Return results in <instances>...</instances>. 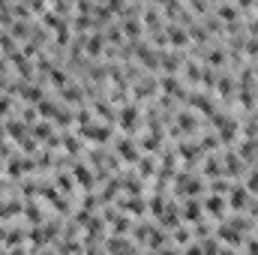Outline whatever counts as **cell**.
Here are the masks:
<instances>
[{
  "label": "cell",
  "mask_w": 258,
  "mask_h": 255,
  "mask_svg": "<svg viewBox=\"0 0 258 255\" xmlns=\"http://www.w3.org/2000/svg\"><path fill=\"white\" fill-rule=\"evenodd\" d=\"M102 249H105V252H132V249H141V246L132 243L129 234H111V237H105Z\"/></svg>",
  "instance_id": "9a60e30c"
},
{
  "label": "cell",
  "mask_w": 258,
  "mask_h": 255,
  "mask_svg": "<svg viewBox=\"0 0 258 255\" xmlns=\"http://www.w3.org/2000/svg\"><path fill=\"white\" fill-rule=\"evenodd\" d=\"M213 93H216L222 102H234V96H237V78H234V72H219Z\"/></svg>",
  "instance_id": "30bf717a"
},
{
  "label": "cell",
  "mask_w": 258,
  "mask_h": 255,
  "mask_svg": "<svg viewBox=\"0 0 258 255\" xmlns=\"http://www.w3.org/2000/svg\"><path fill=\"white\" fill-rule=\"evenodd\" d=\"M105 48H108V42H105V33H102V30H93V33L84 36V54H87L90 60L105 57Z\"/></svg>",
  "instance_id": "8fae6325"
},
{
  "label": "cell",
  "mask_w": 258,
  "mask_h": 255,
  "mask_svg": "<svg viewBox=\"0 0 258 255\" xmlns=\"http://www.w3.org/2000/svg\"><path fill=\"white\" fill-rule=\"evenodd\" d=\"M18 117H21V120H24L27 126H33V123L39 120V111H36V105H30V102H27V105L21 108V114H18Z\"/></svg>",
  "instance_id": "603a6c76"
},
{
  "label": "cell",
  "mask_w": 258,
  "mask_h": 255,
  "mask_svg": "<svg viewBox=\"0 0 258 255\" xmlns=\"http://www.w3.org/2000/svg\"><path fill=\"white\" fill-rule=\"evenodd\" d=\"M63 108H66V105L60 102V99H48V96H45V99H42V102L36 105L39 117H42V120H51V123H54V117H57V114H60Z\"/></svg>",
  "instance_id": "d6986e66"
},
{
  "label": "cell",
  "mask_w": 258,
  "mask_h": 255,
  "mask_svg": "<svg viewBox=\"0 0 258 255\" xmlns=\"http://www.w3.org/2000/svg\"><path fill=\"white\" fill-rule=\"evenodd\" d=\"M6 159H9V156H6V153H3V150H0V174H3V171H6Z\"/></svg>",
  "instance_id": "83f0119b"
},
{
  "label": "cell",
  "mask_w": 258,
  "mask_h": 255,
  "mask_svg": "<svg viewBox=\"0 0 258 255\" xmlns=\"http://www.w3.org/2000/svg\"><path fill=\"white\" fill-rule=\"evenodd\" d=\"M198 144H201L204 153H216V150H222V141H219L216 132H204V135H198Z\"/></svg>",
  "instance_id": "44dd1931"
},
{
  "label": "cell",
  "mask_w": 258,
  "mask_h": 255,
  "mask_svg": "<svg viewBox=\"0 0 258 255\" xmlns=\"http://www.w3.org/2000/svg\"><path fill=\"white\" fill-rule=\"evenodd\" d=\"M240 249H246V252H258V240L246 234V237H243V246H240Z\"/></svg>",
  "instance_id": "484cf974"
},
{
  "label": "cell",
  "mask_w": 258,
  "mask_h": 255,
  "mask_svg": "<svg viewBox=\"0 0 258 255\" xmlns=\"http://www.w3.org/2000/svg\"><path fill=\"white\" fill-rule=\"evenodd\" d=\"M228 207L231 210H243L246 213V207H249V198H252V192L246 189L243 183H231V189H228Z\"/></svg>",
  "instance_id": "7c38bea8"
},
{
  "label": "cell",
  "mask_w": 258,
  "mask_h": 255,
  "mask_svg": "<svg viewBox=\"0 0 258 255\" xmlns=\"http://www.w3.org/2000/svg\"><path fill=\"white\" fill-rule=\"evenodd\" d=\"M111 144H114V153L120 156V162H126V165H132V168H135V162L141 159L138 138H135V135H117Z\"/></svg>",
  "instance_id": "5b68a950"
},
{
  "label": "cell",
  "mask_w": 258,
  "mask_h": 255,
  "mask_svg": "<svg viewBox=\"0 0 258 255\" xmlns=\"http://www.w3.org/2000/svg\"><path fill=\"white\" fill-rule=\"evenodd\" d=\"M54 186H57V189L63 192V195H69V198H72L75 192H81V189H78V183H75V177H72V171H69V168H57V171H54Z\"/></svg>",
  "instance_id": "2e32d148"
},
{
  "label": "cell",
  "mask_w": 258,
  "mask_h": 255,
  "mask_svg": "<svg viewBox=\"0 0 258 255\" xmlns=\"http://www.w3.org/2000/svg\"><path fill=\"white\" fill-rule=\"evenodd\" d=\"M186 6L192 9L195 15L201 18V15H207V12H213V6H210V0H186Z\"/></svg>",
  "instance_id": "7402d4cb"
},
{
  "label": "cell",
  "mask_w": 258,
  "mask_h": 255,
  "mask_svg": "<svg viewBox=\"0 0 258 255\" xmlns=\"http://www.w3.org/2000/svg\"><path fill=\"white\" fill-rule=\"evenodd\" d=\"M204 216L210 219V222H219V219H225L228 216V198L225 195H219V192H204Z\"/></svg>",
  "instance_id": "8992f818"
},
{
  "label": "cell",
  "mask_w": 258,
  "mask_h": 255,
  "mask_svg": "<svg viewBox=\"0 0 258 255\" xmlns=\"http://www.w3.org/2000/svg\"><path fill=\"white\" fill-rule=\"evenodd\" d=\"M159 93H165V96H174V99L183 105V102H186V96H189V84H186L180 75L162 72V75H159Z\"/></svg>",
  "instance_id": "277c9868"
},
{
  "label": "cell",
  "mask_w": 258,
  "mask_h": 255,
  "mask_svg": "<svg viewBox=\"0 0 258 255\" xmlns=\"http://www.w3.org/2000/svg\"><path fill=\"white\" fill-rule=\"evenodd\" d=\"M3 126H6V138H9L15 147H18V144L30 135V126H27L21 117H6V120H3Z\"/></svg>",
  "instance_id": "4fadbf2b"
},
{
  "label": "cell",
  "mask_w": 258,
  "mask_h": 255,
  "mask_svg": "<svg viewBox=\"0 0 258 255\" xmlns=\"http://www.w3.org/2000/svg\"><path fill=\"white\" fill-rule=\"evenodd\" d=\"M78 135L90 144H111L114 141V126L111 123H102V120H90L84 126H78Z\"/></svg>",
  "instance_id": "3957f363"
},
{
  "label": "cell",
  "mask_w": 258,
  "mask_h": 255,
  "mask_svg": "<svg viewBox=\"0 0 258 255\" xmlns=\"http://www.w3.org/2000/svg\"><path fill=\"white\" fill-rule=\"evenodd\" d=\"M252 72H255V78H258V57L252 60Z\"/></svg>",
  "instance_id": "f1b7e54d"
},
{
  "label": "cell",
  "mask_w": 258,
  "mask_h": 255,
  "mask_svg": "<svg viewBox=\"0 0 258 255\" xmlns=\"http://www.w3.org/2000/svg\"><path fill=\"white\" fill-rule=\"evenodd\" d=\"M6 3H9V0H0V6H6Z\"/></svg>",
  "instance_id": "f546056e"
},
{
  "label": "cell",
  "mask_w": 258,
  "mask_h": 255,
  "mask_svg": "<svg viewBox=\"0 0 258 255\" xmlns=\"http://www.w3.org/2000/svg\"><path fill=\"white\" fill-rule=\"evenodd\" d=\"M30 135H33V138H36V141L45 147V144H48V141L57 135V129H54V123H51V120H42V117H39V120L30 126Z\"/></svg>",
  "instance_id": "e0dca14e"
},
{
  "label": "cell",
  "mask_w": 258,
  "mask_h": 255,
  "mask_svg": "<svg viewBox=\"0 0 258 255\" xmlns=\"http://www.w3.org/2000/svg\"><path fill=\"white\" fill-rule=\"evenodd\" d=\"M234 3H237V9H240V12H255L258 0H234Z\"/></svg>",
  "instance_id": "d4e9b609"
},
{
  "label": "cell",
  "mask_w": 258,
  "mask_h": 255,
  "mask_svg": "<svg viewBox=\"0 0 258 255\" xmlns=\"http://www.w3.org/2000/svg\"><path fill=\"white\" fill-rule=\"evenodd\" d=\"M213 15H216L222 24H231V21H240V15H243V12L237 9V3H225V0H222V3H216V6H213Z\"/></svg>",
  "instance_id": "ac0fdd59"
},
{
  "label": "cell",
  "mask_w": 258,
  "mask_h": 255,
  "mask_svg": "<svg viewBox=\"0 0 258 255\" xmlns=\"http://www.w3.org/2000/svg\"><path fill=\"white\" fill-rule=\"evenodd\" d=\"M21 216H24L30 225H39V222H45V213L39 210V204H36L33 198H24V210H21Z\"/></svg>",
  "instance_id": "ffe728a7"
},
{
  "label": "cell",
  "mask_w": 258,
  "mask_h": 255,
  "mask_svg": "<svg viewBox=\"0 0 258 255\" xmlns=\"http://www.w3.org/2000/svg\"><path fill=\"white\" fill-rule=\"evenodd\" d=\"M132 90H129V96L135 99V102H141V105H147V102H153L156 96H159V75H153V72H144L135 84H129Z\"/></svg>",
  "instance_id": "7a4b0ae2"
},
{
  "label": "cell",
  "mask_w": 258,
  "mask_h": 255,
  "mask_svg": "<svg viewBox=\"0 0 258 255\" xmlns=\"http://www.w3.org/2000/svg\"><path fill=\"white\" fill-rule=\"evenodd\" d=\"M105 3H108V6L114 9V15H117V12H123V9H126V3H129V0H105Z\"/></svg>",
  "instance_id": "4316f807"
},
{
  "label": "cell",
  "mask_w": 258,
  "mask_h": 255,
  "mask_svg": "<svg viewBox=\"0 0 258 255\" xmlns=\"http://www.w3.org/2000/svg\"><path fill=\"white\" fill-rule=\"evenodd\" d=\"M114 204H117V210L129 213L132 219H144V216H147V201H144L141 195H126V192H123Z\"/></svg>",
  "instance_id": "ba28073f"
},
{
  "label": "cell",
  "mask_w": 258,
  "mask_h": 255,
  "mask_svg": "<svg viewBox=\"0 0 258 255\" xmlns=\"http://www.w3.org/2000/svg\"><path fill=\"white\" fill-rule=\"evenodd\" d=\"M180 219H183L186 225H195L198 219H204V204H201L198 198H183V204H180Z\"/></svg>",
  "instance_id": "5bb4252c"
},
{
  "label": "cell",
  "mask_w": 258,
  "mask_h": 255,
  "mask_svg": "<svg viewBox=\"0 0 258 255\" xmlns=\"http://www.w3.org/2000/svg\"><path fill=\"white\" fill-rule=\"evenodd\" d=\"M12 108H15V105H12V96L0 90V120H6V117H12Z\"/></svg>",
  "instance_id": "cb8c5ba5"
},
{
  "label": "cell",
  "mask_w": 258,
  "mask_h": 255,
  "mask_svg": "<svg viewBox=\"0 0 258 255\" xmlns=\"http://www.w3.org/2000/svg\"><path fill=\"white\" fill-rule=\"evenodd\" d=\"M165 42H168V48L186 51V48H189V27H183V24H177V21H168V24H165Z\"/></svg>",
  "instance_id": "52a82bcc"
},
{
  "label": "cell",
  "mask_w": 258,
  "mask_h": 255,
  "mask_svg": "<svg viewBox=\"0 0 258 255\" xmlns=\"http://www.w3.org/2000/svg\"><path fill=\"white\" fill-rule=\"evenodd\" d=\"M183 60H186V51H180V48H162V51H159V69H162V72L180 75Z\"/></svg>",
  "instance_id": "9c48e42d"
},
{
  "label": "cell",
  "mask_w": 258,
  "mask_h": 255,
  "mask_svg": "<svg viewBox=\"0 0 258 255\" xmlns=\"http://www.w3.org/2000/svg\"><path fill=\"white\" fill-rule=\"evenodd\" d=\"M72 3H78V0H72Z\"/></svg>",
  "instance_id": "4dcf8cb0"
},
{
  "label": "cell",
  "mask_w": 258,
  "mask_h": 255,
  "mask_svg": "<svg viewBox=\"0 0 258 255\" xmlns=\"http://www.w3.org/2000/svg\"><path fill=\"white\" fill-rule=\"evenodd\" d=\"M117 129L123 135H138L144 129V105L135 99H126L123 105H117Z\"/></svg>",
  "instance_id": "6da1fadb"
}]
</instances>
